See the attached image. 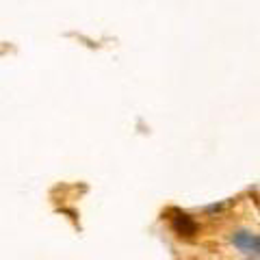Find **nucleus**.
<instances>
[{"label": "nucleus", "instance_id": "obj_2", "mask_svg": "<svg viewBox=\"0 0 260 260\" xmlns=\"http://www.w3.org/2000/svg\"><path fill=\"white\" fill-rule=\"evenodd\" d=\"M234 245L243 251H258V239L254 234H247V232H241V234H234Z\"/></svg>", "mask_w": 260, "mask_h": 260}, {"label": "nucleus", "instance_id": "obj_1", "mask_svg": "<svg viewBox=\"0 0 260 260\" xmlns=\"http://www.w3.org/2000/svg\"><path fill=\"white\" fill-rule=\"evenodd\" d=\"M174 228H176V232L184 234V237H191V234H195V230H198V225H195L193 219L186 217V215H182V213H176V217H174Z\"/></svg>", "mask_w": 260, "mask_h": 260}]
</instances>
